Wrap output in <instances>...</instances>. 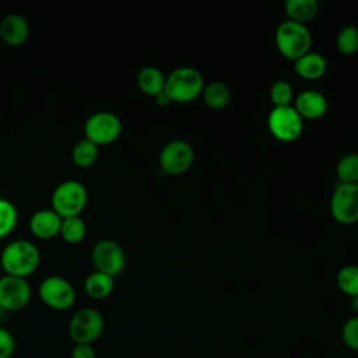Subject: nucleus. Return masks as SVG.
<instances>
[{
    "label": "nucleus",
    "mask_w": 358,
    "mask_h": 358,
    "mask_svg": "<svg viewBox=\"0 0 358 358\" xmlns=\"http://www.w3.org/2000/svg\"><path fill=\"white\" fill-rule=\"evenodd\" d=\"M105 320L95 308L78 309L69 322V336L74 344H92L103 331Z\"/></svg>",
    "instance_id": "nucleus-6"
},
{
    "label": "nucleus",
    "mask_w": 358,
    "mask_h": 358,
    "mask_svg": "<svg viewBox=\"0 0 358 358\" xmlns=\"http://www.w3.org/2000/svg\"><path fill=\"white\" fill-rule=\"evenodd\" d=\"M285 13L288 20L305 24L317 14V3L315 0H287Z\"/></svg>",
    "instance_id": "nucleus-20"
},
{
    "label": "nucleus",
    "mask_w": 358,
    "mask_h": 358,
    "mask_svg": "<svg viewBox=\"0 0 358 358\" xmlns=\"http://www.w3.org/2000/svg\"><path fill=\"white\" fill-rule=\"evenodd\" d=\"M91 260L96 271L105 273L113 278L126 267V253L123 248L112 239L98 241L91 250Z\"/></svg>",
    "instance_id": "nucleus-10"
},
{
    "label": "nucleus",
    "mask_w": 358,
    "mask_h": 358,
    "mask_svg": "<svg viewBox=\"0 0 358 358\" xmlns=\"http://www.w3.org/2000/svg\"><path fill=\"white\" fill-rule=\"evenodd\" d=\"M294 70L305 80H317L327 70L326 59L316 52H308L294 62Z\"/></svg>",
    "instance_id": "nucleus-16"
},
{
    "label": "nucleus",
    "mask_w": 358,
    "mask_h": 358,
    "mask_svg": "<svg viewBox=\"0 0 358 358\" xmlns=\"http://www.w3.org/2000/svg\"><path fill=\"white\" fill-rule=\"evenodd\" d=\"M337 287L348 296L358 295V266H343L336 275Z\"/></svg>",
    "instance_id": "nucleus-24"
},
{
    "label": "nucleus",
    "mask_w": 358,
    "mask_h": 358,
    "mask_svg": "<svg viewBox=\"0 0 358 358\" xmlns=\"http://www.w3.org/2000/svg\"><path fill=\"white\" fill-rule=\"evenodd\" d=\"M87 201V187L76 179H66L53 189L50 196V208L62 218H69L80 215L85 208Z\"/></svg>",
    "instance_id": "nucleus-3"
},
{
    "label": "nucleus",
    "mask_w": 358,
    "mask_h": 358,
    "mask_svg": "<svg viewBox=\"0 0 358 358\" xmlns=\"http://www.w3.org/2000/svg\"><path fill=\"white\" fill-rule=\"evenodd\" d=\"M292 87L285 80H277L270 88V101L274 106H287L292 101Z\"/></svg>",
    "instance_id": "nucleus-27"
},
{
    "label": "nucleus",
    "mask_w": 358,
    "mask_h": 358,
    "mask_svg": "<svg viewBox=\"0 0 358 358\" xmlns=\"http://www.w3.org/2000/svg\"><path fill=\"white\" fill-rule=\"evenodd\" d=\"M39 299L50 309L67 310L76 302L73 284L62 275H48L38 287Z\"/></svg>",
    "instance_id": "nucleus-7"
},
{
    "label": "nucleus",
    "mask_w": 358,
    "mask_h": 358,
    "mask_svg": "<svg viewBox=\"0 0 358 358\" xmlns=\"http://www.w3.org/2000/svg\"><path fill=\"white\" fill-rule=\"evenodd\" d=\"M338 183H358V154L343 155L336 166Z\"/></svg>",
    "instance_id": "nucleus-23"
},
{
    "label": "nucleus",
    "mask_w": 358,
    "mask_h": 358,
    "mask_svg": "<svg viewBox=\"0 0 358 358\" xmlns=\"http://www.w3.org/2000/svg\"><path fill=\"white\" fill-rule=\"evenodd\" d=\"M0 255H1V246H0Z\"/></svg>",
    "instance_id": "nucleus-33"
},
{
    "label": "nucleus",
    "mask_w": 358,
    "mask_h": 358,
    "mask_svg": "<svg viewBox=\"0 0 358 358\" xmlns=\"http://www.w3.org/2000/svg\"><path fill=\"white\" fill-rule=\"evenodd\" d=\"M99 154V147L87 138L78 140L71 148V159L78 168H90L95 164Z\"/></svg>",
    "instance_id": "nucleus-21"
},
{
    "label": "nucleus",
    "mask_w": 358,
    "mask_h": 358,
    "mask_svg": "<svg viewBox=\"0 0 358 358\" xmlns=\"http://www.w3.org/2000/svg\"><path fill=\"white\" fill-rule=\"evenodd\" d=\"M113 277L94 270L84 280V291L92 299H105L113 291Z\"/></svg>",
    "instance_id": "nucleus-18"
},
{
    "label": "nucleus",
    "mask_w": 358,
    "mask_h": 358,
    "mask_svg": "<svg viewBox=\"0 0 358 358\" xmlns=\"http://www.w3.org/2000/svg\"><path fill=\"white\" fill-rule=\"evenodd\" d=\"M59 235L66 243H70V245L80 243L87 235L85 221L80 215L63 218Z\"/></svg>",
    "instance_id": "nucleus-22"
},
{
    "label": "nucleus",
    "mask_w": 358,
    "mask_h": 358,
    "mask_svg": "<svg viewBox=\"0 0 358 358\" xmlns=\"http://www.w3.org/2000/svg\"><path fill=\"white\" fill-rule=\"evenodd\" d=\"M201 94H203L204 102L213 109H222L231 101L229 87L225 83L218 81V80L204 84Z\"/></svg>",
    "instance_id": "nucleus-19"
},
{
    "label": "nucleus",
    "mask_w": 358,
    "mask_h": 358,
    "mask_svg": "<svg viewBox=\"0 0 358 358\" xmlns=\"http://www.w3.org/2000/svg\"><path fill=\"white\" fill-rule=\"evenodd\" d=\"M351 308H352V310L357 312V315H358V295L351 296Z\"/></svg>",
    "instance_id": "nucleus-32"
},
{
    "label": "nucleus",
    "mask_w": 358,
    "mask_h": 358,
    "mask_svg": "<svg viewBox=\"0 0 358 358\" xmlns=\"http://www.w3.org/2000/svg\"><path fill=\"white\" fill-rule=\"evenodd\" d=\"M275 45L285 59L295 62L305 53L310 52L312 36L305 24L285 20L277 27Z\"/></svg>",
    "instance_id": "nucleus-2"
},
{
    "label": "nucleus",
    "mask_w": 358,
    "mask_h": 358,
    "mask_svg": "<svg viewBox=\"0 0 358 358\" xmlns=\"http://www.w3.org/2000/svg\"><path fill=\"white\" fill-rule=\"evenodd\" d=\"M122 122L117 115L109 110H98L90 115L84 123V138L95 145H108L119 138Z\"/></svg>",
    "instance_id": "nucleus-5"
},
{
    "label": "nucleus",
    "mask_w": 358,
    "mask_h": 358,
    "mask_svg": "<svg viewBox=\"0 0 358 358\" xmlns=\"http://www.w3.org/2000/svg\"><path fill=\"white\" fill-rule=\"evenodd\" d=\"M194 159L192 145L185 140H172L166 143L159 152V168L168 175L186 172Z\"/></svg>",
    "instance_id": "nucleus-12"
},
{
    "label": "nucleus",
    "mask_w": 358,
    "mask_h": 358,
    "mask_svg": "<svg viewBox=\"0 0 358 358\" xmlns=\"http://www.w3.org/2000/svg\"><path fill=\"white\" fill-rule=\"evenodd\" d=\"M29 36V24L28 21L17 13H11L3 17L0 21V38L1 41L11 46H22Z\"/></svg>",
    "instance_id": "nucleus-14"
},
{
    "label": "nucleus",
    "mask_w": 358,
    "mask_h": 358,
    "mask_svg": "<svg viewBox=\"0 0 358 358\" xmlns=\"http://www.w3.org/2000/svg\"><path fill=\"white\" fill-rule=\"evenodd\" d=\"M172 101H171V98L168 96V94L165 92V91H162L161 94H158L157 96H155V103L157 105H159V106H166V105H169Z\"/></svg>",
    "instance_id": "nucleus-31"
},
{
    "label": "nucleus",
    "mask_w": 358,
    "mask_h": 358,
    "mask_svg": "<svg viewBox=\"0 0 358 358\" xmlns=\"http://www.w3.org/2000/svg\"><path fill=\"white\" fill-rule=\"evenodd\" d=\"M165 78L166 76L158 67L144 66L137 73V85L144 94L155 98L164 91Z\"/></svg>",
    "instance_id": "nucleus-17"
},
{
    "label": "nucleus",
    "mask_w": 358,
    "mask_h": 358,
    "mask_svg": "<svg viewBox=\"0 0 358 358\" xmlns=\"http://www.w3.org/2000/svg\"><path fill=\"white\" fill-rule=\"evenodd\" d=\"M39 263L41 252L28 239H15L1 248L0 266L7 275L27 278L36 271Z\"/></svg>",
    "instance_id": "nucleus-1"
},
{
    "label": "nucleus",
    "mask_w": 358,
    "mask_h": 358,
    "mask_svg": "<svg viewBox=\"0 0 358 358\" xmlns=\"http://www.w3.org/2000/svg\"><path fill=\"white\" fill-rule=\"evenodd\" d=\"M71 358H96V352L92 344H74Z\"/></svg>",
    "instance_id": "nucleus-30"
},
{
    "label": "nucleus",
    "mask_w": 358,
    "mask_h": 358,
    "mask_svg": "<svg viewBox=\"0 0 358 358\" xmlns=\"http://www.w3.org/2000/svg\"><path fill=\"white\" fill-rule=\"evenodd\" d=\"M18 222V211L14 203L0 197V239L10 235Z\"/></svg>",
    "instance_id": "nucleus-25"
},
{
    "label": "nucleus",
    "mask_w": 358,
    "mask_h": 358,
    "mask_svg": "<svg viewBox=\"0 0 358 358\" xmlns=\"http://www.w3.org/2000/svg\"><path fill=\"white\" fill-rule=\"evenodd\" d=\"M63 218L52 208L36 210L28 221L31 234L38 239H52L59 235Z\"/></svg>",
    "instance_id": "nucleus-13"
},
{
    "label": "nucleus",
    "mask_w": 358,
    "mask_h": 358,
    "mask_svg": "<svg viewBox=\"0 0 358 358\" xmlns=\"http://www.w3.org/2000/svg\"><path fill=\"white\" fill-rule=\"evenodd\" d=\"M336 46L344 55L355 53L358 50V28L354 25L341 28L336 38Z\"/></svg>",
    "instance_id": "nucleus-26"
},
{
    "label": "nucleus",
    "mask_w": 358,
    "mask_h": 358,
    "mask_svg": "<svg viewBox=\"0 0 358 358\" xmlns=\"http://www.w3.org/2000/svg\"><path fill=\"white\" fill-rule=\"evenodd\" d=\"M32 296L31 285L27 278L14 275L0 277V309L3 312H18L24 309Z\"/></svg>",
    "instance_id": "nucleus-11"
},
{
    "label": "nucleus",
    "mask_w": 358,
    "mask_h": 358,
    "mask_svg": "<svg viewBox=\"0 0 358 358\" xmlns=\"http://www.w3.org/2000/svg\"><path fill=\"white\" fill-rule=\"evenodd\" d=\"M343 343L354 351H358V315L348 317L341 327Z\"/></svg>",
    "instance_id": "nucleus-28"
},
{
    "label": "nucleus",
    "mask_w": 358,
    "mask_h": 358,
    "mask_svg": "<svg viewBox=\"0 0 358 358\" xmlns=\"http://www.w3.org/2000/svg\"><path fill=\"white\" fill-rule=\"evenodd\" d=\"M204 80L199 70L189 66L176 67L165 78L164 91L172 102H190L201 94Z\"/></svg>",
    "instance_id": "nucleus-4"
},
{
    "label": "nucleus",
    "mask_w": 358,
    "mask_h": 358,
    "mask_svg": "<svg viewBox=\"0 0 358 358\" xmlns=\"http://www.w3.org/2000/svg\"><path fill=\"white\" fill-rule=\"evenodd\" d=\"M267 126L273 137L280 141H294L303 130V119L294 106H273L267 116Z\"/></svg>",
    "instance_id": "nucleus-8"
},
{
    "label": "nucleus",
    "mask_w": 358,
    "mask_h": 358,
    "mask_svg": "<svg viewBox=\"0 0 358 358\" xmlns=\"http://www.w3.org/2000/svg\"><path fill=\"white\" fill-rule=\"evenodd\" d=\"M295 110L302 119H319L327 112V99L324 95L315 90H305L298 94L295 101Z\"/></svg>",
    "instance_id": "nucleus-15"
},
{
    "label": "nucleus",
    "mask_w": 358,
    "mask_h": 358,
    "mask_svg": "<svg viewBox=\"0 0 358 358\" xmlns=\"http://www.w3.org/2000/svg\"><path fill=\"white\" fill-rule=\"evenodd\" d=\"M330 213L343 225L358 221V183H338L330 199Z\"/></svg>",
    "instance_id": "nucleus-9"
},
{
    "label": "nucleus",
    "mask_w": 358,
    "mask_h": 358,
    "mask_svg": "<svg viewBox=\"0 0 358 358\" xmlns=\"http://www.w3.org/2000/svg\"><path fill=\"white\" fill-rule=\"evenodd\" d=\"M15 350L14 336L0 326V358H11Z\"/></svg>",
    "instance_id": "nucleus-29"
}]
</instances>
